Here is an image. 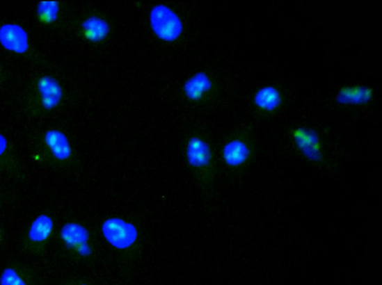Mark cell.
I'll list each match as a JSON object with an SVG mask.
<instances>
[{"label":"cell","instance_id":"6da1fadb","mask_svg":"<svg viewBox=\"0 0 382 285\" xmlns=\"http://www.w3.org/2000/svg\"><path fill=\"white\" fill-rule=\"evenodd\" d=\"M150 24L154 35L160 40L171 42L180 38L184 24L180 15L168 5L159 3L150 12Z\"/></svg>","mask_w":382,"mask_h":285},{"label":"cell","instance_id":"7a4b0ae2","mask_svg":"<svg viewBox=\"0 0 382 285\" xmlns=\"http://www.w3.org/2000/svg\"><path fill=\"white\" fill-rule=\"evenodd\" d=\"M102 231L104 238L116 249L127 250L138 238V231L131 222L118 218L104 222Z\"/></svg>","mask_w":382,"mask_h":285},{"label":"cell","instance_id":"3957f363","mask_svg":"<svg viewBox=\"0 0 382 285\" xmlns=\"http://www.w3.org/2000/svg\"><path fill=\"white\" fill-rule=\"evenodd\" d=\"M0 44L11 52L26 53L29 47L26 31L15 23L3 24L0 27Z\"/></svg>","mask_w":382,"mask_h":285},{"label":"cell","instance_id":"277c9868","mask_svg":"<svg viewBox=\"0 0 382 285\" xmlns=\"http://www.w3.org/2000/svg\"><path fill=\"white\" fill-rule=\"evenodd\" d=\"M294 139L299 149L308 159L312 162H320L322 160L319 136L313 129L304 127L296 129Z\"/></svg>","mask_w":382,"mask_h":285},{"label":"cell","instance_id":"5b68a950","mask_svg":"<svg viewBox=\"0 0 382 285\" xmlns=\"http://www.w3.org/2000/svg\"><path fill=\"white\" fill-rule=\"evenodd\" d=\"M37 88L41 95L42 107L51 110L58 106L63 97V90L56 79L51 76L42 77Z\"/></svg>","mask_w":382,"mask_h":285},{"label":"cell","instance_id":"8992f818","mask_svg":"<svg viewBox=\"0 0 382 285\" xmlns=\"http://www.w3.org/2000/svg\"><path fill=\"white\" fill-rule=\"evenodd\" d=\"M186 156L191 166L195 168H202L211 163V148L207 142L194 136L188 142Z\"/></svg>","mask_w":382,"mask_h":285},{"label":"cell","instance_id":"52a82bcc","mask_svg":"<svg viewBox=\"0 0 382 285\" xmlns=\"http://www.w3.org/2000/svg\"><path fill=\"white\" fill-rule=\"evenodd\" d=\"M212 88L211 78L205 72H198L184 83V94L190 101H197Z\"/></svg>","mask_w":382,"mask_h":285},{"label":"cell","instance_id":"ba28073f","mask_svg":"<svg viewBox=\"0 0 382 285\" xmlns=\"http://www.w3.org/2000/svg\"><path fill=\"white\" fill-rule=\"evenodd\" d=\"M373 97V90L365 86H349L339 90L336 97L342 105H362L368 103Z\"/></svg>","mask_w":382,"mask_h":285},{"label":"cell","instance_id":"9c48e42d","mask_svg":"<svg viewBox=\"0 0 382 285\" xmlns=\"http://www.w3.org/2000/svg\"><path fill=\"white\" fill-rule=\"evenodd\" d=\"M45 140L55 158L65 161L71 157L72 147L66 135L63 132L57 129L48 130Z\"/></svg>","mask_w":382,"mask_h":285},{"label":"cell","instance_id":"30bf717a","mask_svg":"<svg viewBox=\"0 0 382 285\" xmlns=\"http://www.w3.org/2000/svg\"><path fill=\"white\" fill-rule=\"evenodd\" d=\"M84 35L92 42H100L107 38L110 26L106 20L98 16H90L82 22Z\"/></svg>","mask_w":382,"mask_h":285},{"label":"cell","instance_id":"8fae6325","mask_svg":"<svg viewBox=\"0 0 382 285\" xmlns=\"http://www.w3.org/2000/svg\"><path fill=\"white\" fill-rule=\"evenodd\" d=\"M61 237L67 246L78 250L88 245L90 234L84 227L76 222H69L61 229Z\"/></svg>","mask_w":382,"mask_h":285},{"label":"cell","instance_id":"7c38bea8","mask_svg":"<svg viewBox=\"0 0 382 285\" xmlns=\"http://www.w3.org/2000/svg\"><path fill=\"white\" fill-rule=\"evenodd\" d=\"M250 150L241 140H232L224 147L223 158L225 163L230 166H238L248 158Z\"/></svg>","mask_w":382,"mask_h":285},{"label":"cell","instance_id":"4fadbf2b","mask_svg":"<svg viewBox=\"0 0 382 285\" xmlns=\"http://www.w3.org/2000/svg\"><path fill=\"white\" fill-rule=\"evenodd\" d=\"M53 227V220L50 216L45 214L40 215L31 225L29 231V238L33 243H42V241H46L50 237Z\"/></svg>","mask_w":382,"mask_h":285},{"label":"cell","instance_id":"5bb4252c","mask_svg":"<svg viewBox=\"0 0 382 285\" xmlns=\"http://www.w3.org/2000/svg\"><path fill=\"white\" fill-rule=\"evenodd\" d=\"M280 92L273 86H264L256 92L255 103L256 106L267 111H273L281 104Z\"/></svg>","mask_w":382,"mask_h":285},{"label":"cell","instance_id":"9a60e30c","mask_svg":"<svg viewBox=\"0 0 382 285\" xmlns=\"http://www.w3.org/2000/svg\"><path fill=\"white\" fill-rule=\"evenodd\" d=\"M59 3L57 1H42L37 6V15L45 23H53L58 19Z\"/></svg>","mask_w":382,"mask_h":285},{"label":"cell","instance_id":"2e32d148","mask_svg":"<svg viewBox=\"0 0 382 285\" xmlns=\"http://www.w3.org/2000/svg\"><path fill=\"white\" fill-rule=\"evenodd\" d=\"M0 285H26L15 270L5 269L0 277Z\"/></svg>","mask_w":382,"mask_h":285},{"label":"cell","instance_id":"e0dca14e","mask_svg":"<svg viewBox=\"0 0 382 285\" xmlns=\"http://www.w3.org/2000/svg\"><path fill=\"white\" fill-rule=\"evenodd\" d=\"M8 147V140L5 136L0 133V156H3Z\"/></svg>","mask_w":382,"mask_h":285},{"label":"cell","instance_id":"ac0fdd59","mask_svg":"<svg viewBox=\"0 0 382 285\" xmlns=\"http://www.w3.org/2000/svg\"><path fill=\"white\" fill-rule=\"evenodd\" d=\"M82 285H88V284H82Z\"/></svg>","mask_w":382,"mask_h":285}]
</instances>
